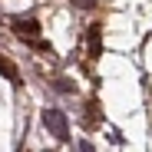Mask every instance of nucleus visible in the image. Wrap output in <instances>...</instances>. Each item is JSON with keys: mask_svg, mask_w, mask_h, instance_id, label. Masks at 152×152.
Returning a JSON list of instances; mask_svg holds the SVG:
<instances>
[{"mask_svg": "<svg viewBox=\"0 0 152 152\" xmlns=\"http://www.w3.org/2000/svg\"><path fill=\"white\" fill-rule=\"evenodd\" d=\"M13 27H17L20 37H33V33H37V23H33V20H17Z\"/></svg>", "mask_w": 152, "mask_h": 152, "instance_id": "f03ea898", "label": "nucleus"}, {"mask_svg": "<svg viewBox=\"0 0 152 152\" xmlns=\"http://www.w3.org/2000/svg\"><path fill=\"white\" fill-rule=\"evenodd\" d=\"M43 122L53 129V136H56V139H69L66 119H63V113H60V109H46V113H43Z\"/></svg>", "mask_w": 152, "mask_h": 152, "instance_id": "f257e3e1", "label": "nucleus"}]
</instances>
